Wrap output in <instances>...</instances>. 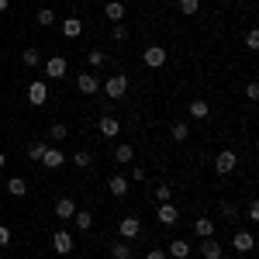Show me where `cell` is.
Instances as JSON below:
<instances>
[{
  "label": "cell",
  "instance_id": "19",
  "mask_svg": "<svg viewBox=\"0 0 259 259\" xmlns=\"http://www.w3.org/2000/svg\"><path fill=\"white\" fill-rule=\"evenodd\" d=\"M187 111H190V118H211V104H207V100H190V104H187Z\"/></svg>",
  "mask_w": 259,
  "mask_h": 259
},
{
  "label": "cell",
  "instance_id": "10",
  "mask_svg": "<svg viewBox=\"0 0 259 259\" xmlns=\"http://www.w3.org/2000/svg\"><path fill=\"white\" fill-rule=\"evenodd\" d=\"M76 90H80L83 97L97 94L100 90V76H94V73H80V76H76Z\"/></svg>",
  "mask_w": 259,
  "mask_h": 259
},
{
  "label": "cell",
  "instance_id": "14",
  "mask_svg": "<svg viewBox=\"0 0 259 259\" xmlns=\"http://www.w3.org/2000/svg\"><path fill=\"white\" fill-rule=\"evenodd\" d=\"M107 190H111V197H128V190H132V187H128V177H111L107 180Z\"/></svg>",
  "mask_w": 259,
  "mask_h": 259
},
{
  "label": "cell",
  "instance_id": "25",
  "mask_svg": "<svg viewBox=\"0 0 259 259\" xmlns=\"http://www.w3.org/2000/svg\"><path fill=\"white\" fill-rule=\"evenodd\" d=\"M169 135H173V142H187V139H190V128H187V121H177V124L169 128Z\"/></svg>",
  "mask_w": 259,
  "mask_h": 259
},
{
  "label": "cell",
  "instance_id": "26",
  "mask_svg": "<svg viewBox=\"0 0 259 259\" xmlns=\"http://www.w3.org/2000/svg\"><path fill=\"white\" fill-rule=\"evenodd\" d=\"M35 21H38L41 28H52V24H56V11H49V7H41L38 14H35Z\"/></svg>",
  "mask_w": 259,
  "mask_h": 259
},
{
  "label": "cell",
  "instance_id": "41",
  "mask_svg": "<svg viewBox=\"0 0 259 259\" xmlns=\"http://www.w3.org/2000/svg\"><path fill=\"white\" fill-rule=\"evenodd\" d=\"M4 11H7V0H0V14H4Z\"/></svg>",
  "mask_w": 259,
  "mask_h": 259
},
{
  "label": "cell",
  "instance_id": "2",
  "mask_svg": "<svg viewBox=\"0 0 259 259\" xmlns=\"http://www.w3.org/2000/svg\"><path fill=\"white\" fill-rule=\"evenodd\" d=\"M104 94L111 100H121L124 94H128V76L124 73H114V76H107V83H104Z\"/></svg>",
  "mask_w": 259,
  "mask_h": 259
},
{
  "label": "cell",
  "instance_id": "34",
  "mask_svg": "<svg viewBox=\"0 0 259 259\" xmlns=\"http://www.w3.org/2000/svg\"><path fill=\"white\" fill-rule=\"evenodd\" d=\"M245 218H249V221H259V204H256V200H249V207H245Z\"/></svg>",
  "mask_w": 259,
  "mask_h": 259
},
{
  "label": "cell",
  "instance_id": "28",
  "mask_svg": "<svg viewBox=\"0 0 259 259\" xmlns=\"http://www.w3.org/2000/svg\"><path fill=\"white\" fill-rule=\"evenodd\" d=\"M200 11V0H180V14H187V18H194Z\"/></svg>",
  "mask_w": 259,
  "mask_h": 259
},
{
  "label": "cell",
  "instance_id": "12",
  "mask_svg": "<svg viewBox=\"0 0 259 259\" xmlns=\"http://www.w3.org/2000/svg\"><path fill=\"white\" fill-rule=\"evenodd\" d=\"M73 214H76V200L73 197H59L56 200V218L59 221H73Z\"/></svg>",
  "mask_w": 259,
  "mask_h": 259
},
{
  "label": "cell",
  "instance_id": "42",
  "mask_svg": "<svg viewBox=\"0 0 259 259\" xmlns=\"http://www.w3.org/2000/svg\"><path fill=\"white\" fill-rule=\"evenodd\" d=\"M0 259H11V256H0Z\"/></svg>",
  "mask_w": 259,
  "mask_h": 259
},
{
  "label": "cell",
  "instance_id": "22",
  "mask_svg": "<svg viewBox=\"0 0 259 259\" xmlns=\"http://www.w3.org/2000/svg\"><path fill=\"white\" fill-rule=\"evenodd\" d=\"M73 221H76V228H80V232H90V228H94V214H90V211H80V207H76Z\"/></svg>",
  "mask_w": 259,
  "mask_h": 259
},
{
  "label": "cell",
  "instance_id": "4",
  "mask_svg": "<svg viewBox=\"0 0 259 259\" xmlns=\"http://www.w3.org/2000/svg\"><path fill=\"white\" fill-rule=\"evenodd\" d=\"M166 59H169V52H166L162 45H149V49L142 52V62H145L149 69H159V66H166Z\"/></svg>",
  "mask_w": 259,
  "mask_h": 259
},
{
  "label": "cell",
  "instance_id": "40",
  "mask_svg": "<svg viewBox=\"0 0 259 259\" xmlns=\"http://www.w3.org/2000/svg\"><path fill=\"white\" fill-rule=\"evenodd\" d=\"M4 166H7V156H4V152H0V169H4Z\"/></svg>",
  "mask_w": 259,
  "mask_h": 259
},
{
  "label": "cell",
  "instance_id": "9",
  "mask_svg": "<svg viewBox=\"0 0 259 259\" xmlns=\"http://www.w3.org/2000/svg\"><path fill=\"white\" fill-rule=\"evenodd\" d=\"M38 162H45V169H59L62 162H66V152H62V149H56V145H45V152H41Z\"/></svg>",
  "mask_w": 259,
  "mask_h": 259
},
{
  "label": "cell",
  "instance_id": "13",
  "mask_svg": "<svg viewBox=\"0 0 259 259\" xmlns=\"http://www.w3.org/2000/svg\"><path fill=\"white\" fill-rule=\"evenodd\" d=\"M124 14H128V11H124V4H121V0H111V4H104V18H107V21L121 24V21H124Z\"/></svg>",
  "mask_w": 259,
  "mask_h": 259
},
{
  "label": "cell",
  "instance_id": "11",
  "mask_svg": "<svg viewBox=\"0 0 259 259\" xmlns=\"http://www.w3.org/2000/svg\"><path fill=\"white\" fill-rule=\"evenodd\" d=\"M97 132L104 135V139H118L121 121H118V118H111V114H100V121H97Z\"/></svg>",
  "mask_w": 259,
  "mask_h": 259
},
{
  "label": "cell",
  "instance_id": "5",
  "mask_svg": "<svg viewBox=\"0 0 259 259\" xmlns=\"http://www.w3.org/2000/svg\"><path fill=\"white\" fill-rule=\"evenodd\" d=\"M66 73H69L66 56H52V59H45V76H49V80H62Z\"/></svg>",
  "mask_w": 259,
  "mask_h": 259
},
{
  "label": "cell",
  "instance_id": "30",
  "mask_svg": "<svg viewBox=\"0 0 259 259\" xmlns=\"http://www.w3.org/2000/svg\"><path fill=\"white\" fill-rule=\"evenodd\" d=\"M21 59H24V66H38L41 52H38V49H24V56H21Z\"/></svg>",
  "mask_w": 259,
  "mask_h": 259
},
{
  "label": "cell",
  "instance_id": "38",
  "mask_svg": "<svg viewBox=\"0 0 259 259\" xmlns=\"http://www.w3.org/2000/svg\"><path fill=\"white\" fill-rule=\"evenodd\" d=\"M7 242H11V228H7V225H0V249H4Z\"/></svg>",
  "mask_w": 259,
  "mask_h": 259
},
{
  "label": "cell",
  "instance_id": "39",
  "mask_svg": "<svg viewBox=\"0 0 259 259\" xmlns=\"http://www.w3.org/2000/svg\"><path fill=\"white\" fill-rule=\"evenodd\" d=\"M245 97H249V100H259V87H256V83H249V87H245Z\"/></svg>",
  "mask_w": 259,
  "mask_h": 259
},
{
  "label": "cell",
  "instance_id": "6",
  "mask_svg": "<svg viewBox=\"0 0 259 259\" xmlns=\"http://www.w3.org/2000/svg\"><path fill=\"white\" fill-rule=\"evenodd\" d=\"M156 218H159V225L169 228V225H177V221H180V207L173 204V200H162L159 207H156Z\"/></svg>",
  "mask_w": 259,
  "mask_h": 259
},
{
  "label": "cell",
  "instance_id": "31",
  "mask_svg": "<svg viewBox=\"0 0 259 259\" xmlns=\"http://www.w3.org/2000/svg\"><path fill=\"white\" fill-rule=\"evenodd\" d=\"M87 62H90V66H104V62H107V56H104L100 49H90V52H87Z\"/></svg>",
  "mask_w": 259,
  "mask_h": 259
},
{
  "label": "cell",
  "instance_id": "8",
  "mask_svg": "<svg viewBox=\"0 0 259 259\" xmlns=\"http://www.w3.org/2000/svg\"><path fill=\"white\" fill-rule=\"evenodd\" d=\"M45 100H49V83H45V80L28 83V104H35V107H41Z\"/></svg>",
  "mask_w": 259,
  "mask_h": 259
},
{
  "label": "cell",
  "instance_id": "1",
  "mask_svg": "<svg viewBox=\"0 0 259 259\" xmlns=\"http://www.w3.org/2000/svg\"><path fill=\"white\" fill-rule=\"evenodd\" d=\"M118 235H121L124 242H135V239L142 235V218H139V214H128V218H121V221H118Z\"/></svg>",
  "mask_w": 259,
  "mask_h": 259
},
{
  "label": "cell",
  "instance_id": "16",
  "mask_svg": "<svg viewBox=\"0 0 259 259\" xmlns=\"http://www.w3.org/2000/svg\"><path fill=\"white\" fill-rule=\"evenodd\" d=\"M232 245H235V252H252L256 239H252V232H235L232 235Z\"/></svg>",
  "mask_w": 259,
  "mask_h": 259
},
{
  "label": "cell",
  "instance_id": "18",
  "mask_svg": "<svg viewBox=\"0 0 259 259\" xmlns=\"http://www.w3.org/2000/svg\"><path fill=\"white\" fill-rule=\"evenodd\" d=\"M200 256H204V259H221V256H225V252H221V242H214V235L204 239V242H200Z\"/></svg>",
  "mask_w": 259,
  "mask_h": 259
},
{
  "label": "cell",
  "instance_id": "20",
  "mask_svg": "<svg viewBox=\"0 0 259 259\" xmlns=\"http://www.w3.org/2000/svg\"><path fill=\"white\" fill-rule=\"evenodd\" d=\"M194 235H197V239H211V235H214V221L211 218H197L194 221Z\"/></svg>",
  "mask_w": 259,
  "mask_h": 259
},
{
  "label": "cell",
  "instance_id": "35",
  "mask_svg": "<svg viewBox=\"0 0 259 259\" xmlns=\"http://www.w3.org/2000/svg\"><path fill=\"white\" fill-rule=\"evenodd\" d=\"M245 49H259V31H249L245 35Z\"/></svg>",
  "mask_w": 259,
  "mask_h": 259
},
{
  "label": "cell",
  "instance_id": "21",
  "mask_svg": "<svg viewBox=\"0 0 259 259\" xmlns=\"http://www.w3.org/2000/svg\"><path fill=\"white\" fill-rule=\"evenodd\" d=\"M4 187H7V194H11V197H24V194H28V183H24L21 177H11Z\"/></svg>",
  "mask_w": 259,
  "mask_h": 259
},
{
  "label": "cell",
  "instance_id": "15",
  "mask_svg": "<svg viewBox=\"0 0 259 259\" xmlns=\"http://www.w3.org/2000/svg\"><path fill=\"white\" fill-rule=\"evenodd\" d=\"M190 242H183V239H177V242H169L166 245V256H173V259H190Z\"/></svg>",
  "mask_w": 259,
  "mask_h": 259
},
{
  "label": "cell",
  "instance_id": "7",
  "mask_svg": "<svg viewBox=\"0 0 259 259\" xmlns=\"http://www.w3.org/2000/svg\"><path fill=\"white\" fill-rule=\"evenodd\" d=\"M73 245H76V242H73V232H66V228H59V232L52 235V249H56L59 256H69Z\"/></svg>",
  "mask_w": 259,
  "mask_h": 259
},
{
  "label": "cell",
  "instance_id": "36",
  "mask_svg": "<svg viewBox=\"0 0 259 259\" xmlns=\"http://www.w3.org/2000/svg\"><path fill=\"white\" fill-rule=\"evenodd\" d=\"M128 38V28L124 24H114V41H124Z\"/></svg>",
  "mask_w": 259,
  "mask_h": 259
},
{
  "label": "cell",
  "instance_id": "27",
  "mask_svg": "<svg viewBox=\"0 0 259 259\" xmlns=\"http://www.w3.org/2000/svg\"><path fill=\"white\" fill-rule=\"evenodd\" d=\"M66 135H69V128H66L62 121H56V124L49 128V139H52V142H62V139H66Z\"/></svg>",
  "mask_w": 259,
  "mask_h": 259
},
{
  "label": "cell",
  "instance_id": "33",
  "mask_svg": "<svg viewBox=\"0 0 259 259\" xmlns=\"http://www.w3.org/2000/svg\"><path fill=\"white\" fill-rule=\"evenodd\" d=\"M156 200H173V187H156Z\"/></svg>",
  "mask_w": 259,
  "mask_h": 259
},
{
  "label": "cell",
  "instance_id": "23",
  "mask_svg": "<svg viewBox=\"0 0 259 259\" xmlns=\"http://www.w3.org/2000/svg\"><path fill=\"white\" fill-rule=\"evenodd\" d=\"M111 259H132V242H114L111 245Z\"/></svg>",
  "mask_w": 259,
  "mask_h": 259
},
{
  "label": "cell",
  "instance_id": "37",
  "mask_svg": "<svg viewBox=\"0 0 259 259\" xmlns=\"http://www.w3.org/2000/svg\"><path fill=\"white\" fill-rule=\"evenodd\" d=\"M145 259H169V256H166V249H149Z\"/></svg>",
  "mask_w": 259,
  "mask_h": 259
},
{
  "label": "cell",
  "instance_id": "29",
  "mask_svg": "<svg viewBox=\"0 0 259 259\" xmlns=\"http://www.w3.org/2000/svg\"><path fill=\"white\" fill-rule=\"evenodd\" d=\"M73 162H76V169H90V166H94V156H90V152H76Z\"/></svg>",
  "mask_w": 259,
  "mask_h": 259
},
{
  "label": "cell",
  "instance_id": "3",
  "mask_svg": "<svg viewBox=\"0 0 259 259\" xmlns=\"http://www.w3.org/2000/svg\"><path fill=\"white\" fill-rule=\"evenodd\" d=\"M235 166H239V156H235L232 149H221L218 156H214V173H218V177H228Z\"/></svg>",
  "mask_w": 259,
  "mask_h": 259
},
{
  "label": "cell",
  "instance_id": "24",
  "mask_svg": "<svg viewBox=\"0 0 259 259\" xmlns=\"http://www.w3.org/2000/svg\"><path fill=\"white\" fill-rule=\"evenodd\" d=\"M132 159H135V149H132V145H118V149H114V162L128 166Z\"/></svg>",
  "mask_w": 259,
  "mask_h": 259
},
{
  "label": "cell",
  "instance_id": "32",
  "mask_svg": "<svg viewBox=\"0 0 259 259\" xmlns=\"http://www.w3.org/2000/svg\"><path fill=\"white\" fill-rule=\"evenodd\" d=\"M41 152H45V145H41V142H31V145H28V159H31V162H38Z\"/></svg>",
  "mask_w": 259,
  "mask_h": 259
},
{
  "label": "cell",
  "instance_id": "17",
  "mask_svg": "<svg viewBox=\"0 0 259 259\" xmlns=\"http://www.w3.org/2000/svg\"><path fill=\"white\" fill-rule=\"evenodd\" d=\"M80 35H83V21L80 18H66L62 21V38L73 41V38H80Z\"/></svg>",
  "mask_w": 259,
  "mask_h": 259
}]
</instances>
